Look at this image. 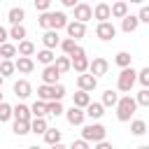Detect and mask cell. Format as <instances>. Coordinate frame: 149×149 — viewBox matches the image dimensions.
<instances>
[{"mask_svg":"<svg viewBox=\"0 0 149 149\" xmlns=\"http://www.w3.org/2000/svg\"><path fill=\"white\" fill-rule=\"evenodd\" d=\"M63 95H65L63 84H56V86L42 84V86H37V100H42V102H61Z\"/></svg>","mask_w":149,"mask_h":149,"instance_id":"1","label":"cell"},{"mask_svg":"<svg viewBox=\"0 0 149 149\" xmlns=\"http://www.w3.org/2000/svg\"><path fill=\"white\" fill-rule=\"evenodd\" d=\"M135 109H137L135 98L123 95V98H119V102H116V119H119V121H130L133 114H135Z\"/></svg>","mask_w":149,"mask_h":149,"instance_id":"2","label":"cell"},{"mask_svg":"<svg viewBox=\"0 0 149 149\" xmlns=\"http://www.w3.org/2000/svg\"><path fill=\"white\" fill-rule=\"evenodd\" d=\"M105 135H107V128H105L102 123H88V126L81 128V140H84V142L98 144V142L105 140Z\"/></svg>","mask_w":149,"mask_h":149,"instance_id":"3","label":"cell"},{"mask_svg":"<svg viewBox=\"0 0 149 149\" xmlns=\"http://www.w3.org/2000/svg\"><path fill=\"white\" fill-rule=\"evenodd\" d=\"M135 81H137V72L133 68H126V70H121V74L116 79V88L121 93H130V88L135 86Z\"/></svg>","mask_w":149,"mask_h":149,"instance_id":"4","label":"cell"},{"mask_svg":"<svg viewBox=\"0 0 149 149\" xmlns=\"http://www.w3.org/2000/svg\"><path fill=\"white\" fill-rule=\"evenodd\" d=\"M70 63H72V70L74 72H79V74H86L88 72V58H86V51L81 49V47H77L74 49V54L70 56Z\"/></svg>","mask_w":149,"mask_h":149,"instance_id":"5","label":"cell"},{"mask_svg":"<svg viewBox=\"0 0 149 149\" xmlns=\"http://www.w3.org/2000/svg\"><path fill=\"white\" fill-rule=\"evenodd\" d=\"M95 37H98V40H102V42L114 40V37H116V28H114V23H112V21L98 23V26H95Z\"/></svg>","mask_w":149,"mask_h":149,"instance_id":"6","label":"cell"},{"mask_svg":"<svg viewBox=\"0 0 149 149\" xmlns=\"http://www.w3.org/2000/svg\"><path fill=\"white\" fill-rule=\"evenodd\" d=\"M88 19H93V7L88 2H77V7H74V21L86 23Z\"/></svg>","mask_w":149,"mask_h":149,"instance_id":"7","label":"cell"},{"mask_svg":"<svg viewBox=\"0 0 149 149\" xmlns=\"http://www.w3.org/2000/svg\"><path fill=\"white\" fill-rule=\"evenodd\" d=\"M65 30H68V37L77 42V40H81V37L86 35V23H79V21H68Z\"/></svg>","mask_w":149,"mask_h":149,"instance_id":"8","label":"cell"},{"mask_svg":"<svg viewBox=\"0 0 149 149\" xmlns=\"http://www.w3.org/2000/svg\"><path fill=\"white\" fill-rule=\"evenodd\" d=\"M107 70H109V63H107L105 58H100V56H98V58H93V61L88 63V72H91L95 79H98V77H102V74H107Z\"/></svg>","mask_w":149,"mask_h":149,"instance_id":"9","label":"cell"},{"mask_svg":"<svg viewBox=\"0 0 149 149\" xmlns=\"http://www.w3.org/2000/svg\"><path fill=\"white\" fill-rule=\"evenodd\" d=\"M65 26H68V16L63 12H49V30H56L58 33Z\"/></svg>","mask_w":149,"mask_h":149,"instance_id":"10","label":"cell"},{"mask_svg":"<svg viewBox=\"0 0 149 149\" xmlns=\"http://www.w3.org/2000/svg\"><path fill=\"white\" fill-rule=\"evenodd\" d=\"M65 119H68V123L70 126H81L84 123V119H86V114H84V109H79V107H70V109H65Z\"/></svg>","mask_w":149,"mask_h":149,"instance_id":"11","label":"cell"},{"mask_svg":"<svg viewBox=\"0 0 149 149\" xmlns=\"http://www.w3.org/2000/svg\"><path fill=\"white\" fill-rule=\"evenodd\" d=\"M93 16L98 19V23H105L107 19H112V5H107V2H98V5L93 7Z\"/></svg>","mask_w":149,"mask_h":149,"instance_id":"12","label":"cell"},{"mask_svg":"<svg viewBox=\"0 0 149 149\" xmlns=\"http://www.w3.org/2000/svg\"><path fill=\"white\" fill-rule=\"evenodd\" d=\"M58 79H61V72L56 70V65H47V68L42 70V81H44L47 86H56Z\"/></svg>","mask_w":149,"mask_h":149,"instance_id":"13","label":"cell"},{"mask_svg":"<svg viewBox=\"0 0 149 149\" xmlns=\"http://www.w3.org/2000/svg\"><path fill=\"white\" fill-rule=\"evenodd\" d=\"M77 86H79V91L91 93V91L98 86V79H95L93 74H79V77H77Z\"/></svg>","mask_w":149,"mask_h":149,"instance_id":"14","label":"cell"},{"mask_svg":"<svg viewBox=\"0 0 149 149\" xmlns=\"http://www.w3.org/2000/svg\"><path fill=\"white\" fill-rule=\"evenodd\" d=\"M14 68H16L21 74H30V72L35 70V61H33V58H26V56H19V58L14 61Z\"/></svg>","mask_w":149,"mask_h":149,"instance_id":"15","label":"cell"},{"mask_svg":"<svg viewBox=\"0 0 149 149\" xmlns=\"http://www.w3.org/2000/svg\"><path fill=\"white\" fill-rule=\"evenodd\" d=\"M14 93H16V98L26 100V98L33 93V86H30V81H28V79H19V81H14Z\"/></svg>","mask_w":149,"mask_h":149,"instance_id":"16","label":"cell"},{"mask_svg":"<svg viewBox=\"0 0 149 149\" xmlns=\"http://www.w3.org/2000/svg\"><path fill=\"white\" fill-rule=\"evenodd\" d=\"M42 44H44V49H56L58 44H61V37H58V33L56 30H44V35H42Z\"/></svg>","mask_w":149,"mask_h":149,"instance_id":"17","label":"cell"},{"mask_svg":"<svg viewBox=\"0 0 149 149\" xmlns=\"http://www.w3.org/2000/svg\"><path fill=\"white\" fill-rule=\"evenodd\" d=\"M14 121H23V123H30V121H33L30 107H28V105H16V107H14Z\"/></svg>","mask_w":149,"mask_h":149,"instance_id":"18","label":"cell"},{"mask_svg":"<svg viewBox=\"0 0 149 149\" xmlns=\"http://www.w3.org/2000/svg\"><path fill=\"white\" fill-rule=\"evenodd\" d=\"M72 105L79 107V109H86V107L91 105V93H86V91H77V93L72 95Z\"/></svg>","mask_w":149,"mask_h":149,"instance_id":"19","label":"cell"},{"mask_svg":"<svg viewBox=\"0 0 149 149\" xmlns=\"http://www.w3.org/2000/svg\"><path fill=\"white\" fill-rule=\"evenodd\" d=\"M88 119H93V121H98V119H102V114H105V107H102V102H91L88 107H86V112H84Z\"/></svg>","mask_w":149,"mask_h":149,"instance_id":"20","label":"cell"},{"mask_svg":"<svg viewBox=\"0 0 149 149\" xmlns=\"http://www.w3.org/2000/svg\"><path fill=\"white\" fill-rule=\"evenodd\" d=\"M23 16H26V9H23V7H12L9 14H7V21H9L12 26H21Z\"/></svg>","mask_w":149,"mask_h":149,"instance_id":"21","label":"cell"},{"mask_svg":"<svg viewBox=\"0 0 149 149\" xmlns=\"http://www.w3.org/2000/svg\"><path fill=\"white\" fill-rule=\"evenodd\" d=\"M137 26H140V21H137L135 14H128L126 19H121V30H123V33H135Z\"/></svg>","mask_w":149,"mask_h":149,"instance_id":"22","label":"cell"},{"mask_svg":"<svg viewBox=\"0 0 149 149\" xmlns=\"http://www.w3.org/2000/svg\"><path fill=\"white\" fill-rule=\"evenodd\" d=\"M61 137H63V133H61L58 128H47V133H44V142H47L49 147L61 144Z\"/></svg>","mask_w":149,"mask_h":149,"instance_id":"23","label":"cell"},{"mask_svg":"<svg viewBox=\"0 0 149 149\" xmlns=\"http://www.w3.org/2000/svg\"><path fill=\"white\" fill-rule=\"evenodd\" d=\"M112 16H114V19H126V16H128V2H123V0L114 2V5H112Z\"/></svg>","mask_w":149,"mask_h":149,"instance_id":"24","label":"cell"},{"mask_svg":"<svg viewBox=\"0 0 149 149\" xmlns=\"http://www.w3.org/2000/svg\"><path fill=\"white\" fill-rule=\"evenodd\" d=\"M16 54H19V56H26V58H30V56L35 54V44H33L30 40H23V42H19V47H16Z\"/></svg>","mask_w":149,"mask_h":149,"instance_id":"25","label":"cell"},{"mask_svg":"<svg viewBox=\"0 0 149 149\" xmlns=\"http://www.w3.org/2000/svg\"><path fill=\"white\" fill-rule=\"evenodd\" d=\"M30 114H33V119H44V116H47V102L35 100V102L30 105Z\"/></svg>","mask_w":149,"mask_h":149,"instance_id":"26","label":"cell"},{"mask_svg":"<svg viewBox=\"0 0 149 149\" xmlns=\"http://www.w3.org/2000/svg\"><path fill=\"white\" fill-rule=\"evenodd\" d=\"M116 102H119V93L112 91V88H107L102 93V107H116Z\"/></svg>","mask_w":149,"mask_h":149,"instance_id":"27","label":"cell"},{"mask_svg":"<svg viewBox=\"0 0 149 149\" xmlns=\"http://www.w3.org/2000/svg\"><path fill=\"white\" fill-rule=\"evenodd\" d=\"M47 128H49L47 119H33L30 121V133H35V135H44Z\"/></svg>","mask_w":149,"mask_h":149,"instance_id":"28","label":"cell"},{"mask_svg":"<svg viewBox=\"0 0 149 149\" xmlns=\"http://www.w3.org/2000/svg\"><path fill=\"white\" fill-rule=\"evenodd\" d=\"M0 56H2V61H12V58L16 56V44L5 42V44L0 47Z\"/></svg>","mask_w":149,"mask_h":149,"instance_id":"29","label":"cell"},{"mask_svg":"<svg viewBox=\"0 0 149 149\" xmlns=\"http://www.w3.org/2000/svg\"><path fill=\"white\" fill-rule=\"evenodd\" d=\"M54 65H56V70L63 74V72H68V70H72V63H70V56H56V61H54Z\"/></svg>","mask_w":149,"mask_h":149,"instance_id":"30","label":"cell"},{"mask_svg":"<svg viewBox=\"0 0 149 149\" xmlns=\"http://www.w3.org/2000/svg\"><path fill=\"white\" fill-rule=\"evenodd\" d=\"M37 61L47 68V65H54V61H56V56H54V51H49V49H42V51H37Z\"/></svg>","mask_w":149,"mask_h":149,"instance_id":"31","label":"cell"},{"mask_svg":"<svg viewBox=\"0 0 149 149\" xmlns=\"http://www.w3.org/2000/svg\"><path fill=\"white\" fill-rule=\"evenodd\" d=\"M7 33H9V37H12L14 42H23V37H26V28H23V23H21V26H12Z\"/></svg>","mask_w":149,"mask_h":149,"instance_id":"32","label":"cell"},{"mask_svg":"<svg viewBox=\"0 0 149 149\" xmlns=\"http://www.w3.org/2000/svg\"><path fill=\"white\" fill-rule=\"evenodd\" d=\"M58 47L63 49V54H65V56H72V54H74V49H77L79 44H77L74 40H70V37H65V40H61V44H58Z\"/></svg>","mask_w":149,"mask_h":149,"instance_id":"33","label":"cell"},{"mask_svg":"<svg viewBox=\"0 0 149 149\" xmlns=\"http://www.w3.org/2000/svg\"><path fill=\"white\" fill-rule=\"evenodd\" d=\"M114 63L121 68V70H126V68H130V54L128 51H119L116 56H114Z\"/></svg>","mask_w":149,"mask_h":149,"instance_id":"34","label":"cell"},{"mask_svg":"<svg viewBox=\"0 0 149 149\" xmlns=\"http://www.w3.org/2000/svg\"><path fill=\"white\" fill-rule=\"evenodd\" d=\"M130 133L137 135V137L144 135V133H147V123H144L142 119H133V121H130Z\"/></svg>","mask_w":149,"mask_h":149,"instance_id":"35","label":"cell"},{"mask_svg":"<svg viewBox=\"0 0 149 149\" xmlns=\"http://www.w3.org/2000/svg\"><path fill=\"white\" fill-rule=\"evenodd\" d=\"M12 116H14V107L2 100V102H0V123H2V121H9Z\"/></svg>","mask_w":149,"mask_h":149,"instance_id":"36","label":"cell"},{"mask_svg":"<svg viewBox=\"0 0 149 149\" xmlns=\"http://www.w3.org/2000/svg\"><path fill=\"white\" fill-rule=\"evenodd\" d=\"M12 130H14V135L23 137V135H28V133H30V123H23V121H14Z\"/></svg>","mask_w":149,"mask_h":149,"instance_id":"37","label":"cell"},{"mask_svg":"<svg viewBox=\"0 0 149 149\" xmlns=\"http://www.w3.org/2000/svg\"><path fill=\"white\" fill-rule=\"evenodd\" d=\"M14 72H16L14 61H2V63H0V74H2V79L9 77V74H14Z\"/></svg>","mask_w":149,"mask_h":149,"instance_id":"38","label":"cell"},{"mask_svg":"<svg viewBox=\"0 0 149 149\" xmlns=\"http://www.w3.org/2000/svg\"><path fill=\"white\" fill-rule=\"evenodd\" d=\"M47 114H51V116H61V114H65V109H63L61 102H47Z\"/></svg>","mask_w":149,"mask_h":149,"instance_id":"39","label":"cell"},{"mask_svg":"<svg viewBox=\"0 0 149 149\" xmlns=\"http://www.w3.org/2000/svg\"><path fill=\"white\" fill-rule=\"evenodd\" d=\"M135 102L142 105V107H149V88H142V91L135 95Z\"/></svg>","mask_w":149,"mask_h":149,"instance_id":"40","label":"cell"},{"mask_svg":"<svg viewBox=\"0 0 149 149\" xmlns=\"http://www.w3.org/2000/svg\"><path fill=\"white\" fill-rule=\"evenodd\" d=\"M137 81L142 84V88H149V68H142L137 72Z\"/></svg>","mask_w":149,"mask_h":149,"instance_id":"41","label":"cell"},{"mask_svg":"<svg viewBox=\"0 0 149 149\" xmlns=\"http://www.w3.org/2000/svg\"><path fill=\"white\" fill-rule=\"evenodd\" d=\"M135 16H137V21H140V23H149V5H142V7H140V12H137Z\"/></svg>","mask_w":149,"mask_h":149,"instance_id":"42","label":"cell"},{"mask_svg":"<svg viewBox=\"0 0 149 149\" xmlns=\"http://www.w3.org/2000/svg\"><path fill=\"white\" fill-rule=\"evenodd\" d=\"M49 7H51V0H35V9H37L40 14H44V12H51Z\"/></svg>","mask_w":149,"mask_h":149,"instance_id":"43","label":"cell"},{"mask_svg":"<svg viewBox=\"0 0 149 149\" xmlns=\"http://www.w3.org/2000/svg\"><path fill=\"white\" fill-rule=\"evenodd\" d=\"M68 149H91V147H88V142H84V140H74Z\"/></svg>","mask_w":149,"mask_h":149,"instance_id":"44","label":"cell"},{"mask_svg":"<svg viewBox=\"0 0 149 149\" xmlns=\"http://www.w3.org/2000/svg\"><path fill=\"white\" fill-rule=\"evenodd\" d=\"M7 40H9V33H7V30H5L2 26H0V47H2V44H5Z\"/></svg>","mask_w":149,"mask_h":149,"instance_id":"45","label":"cell"},{"mask_svg":"<svg viewBox=\"0 0 149 149\" xmlns=\"http://www.w3.org/2000/svg\"><path fill=\"white\" fill-rule=\"evenodd\" d=\"M95 149H114V147H112L107 140H102V142H98V144H95Z\"/></svg>","mask_w":149,"mask_h":149,"instance_id":"46","label":"cell"},{"mask_svg":"<svg viewBox=\"0 0 149 149\" xmlns=\"http://www.w3.org/2000/svg\"><path fill=\"white\" fill-rule=\"evenodd\" d=\"M61 2H63V7H72V9L77 7V2H74V0H61Z\"/></svg>","mask_w":149,"mask_h":149,"instance_id":"47","label":"cell"},{"mask_svg":"<svg viewBox=\"0 0 149 149\" xmlns=\"http://www.w3.org/2000/svg\"><path fill=\"white\" fill-rule=\"evenodd\" d=\"M51 149H68V147H65V144H54Z\"/></svg>","mask_w":149,"mask_h":149,"instance_id":"48","label":"cell"},{"mask_svg":"<svg viewBox=\"0 0 149 149\" xmlns=\"http://www.w3.org/2000/svg\"><path fill=\"white\" fill-rule=\"evenodd\" d=\"M137 149H149V144H142V147H137Z\"/></svg>","mask_w":149,"mask_h":149,"instance_id":"49","label":"cell"},{"mask_svg":"<svg viewBox=\"0 0 149 149\" xmlns=\"http://www.w3.org/2000/svg\"><path fill=\"white\" fill-rule=\"evenodd\" d=\"M2 81H5V79H2V74H0V86H2Z\"/></svg>","mask_w":149,"mask_h":149,"instance_id":"50","label":"cell"},{"mask_svg":"<svg viewBox=\"0 0 149 149\" xmlns=\"http://www.w3.org/2000/svg\"><path fill=\"white\" fill-rule=\"evenodd\" d=\"M28 149H40V147H28Z\"/></svg>","mask_w":149,"mask_h":149,"instance_id":"51","label":"cell"},{"mask_svg":"<svg viewBox=\"0 0 149 149\" xmlns=\"http://www.w3.org/2000/svg\"><path fill=\"white\" fill-rule=\"evenodd\" d=\"M0 102H2V93H0Z\"/></svg>","mask_w":149,"mask_h":149,"instance_id":"52","label":"cell"}]
</instances>
